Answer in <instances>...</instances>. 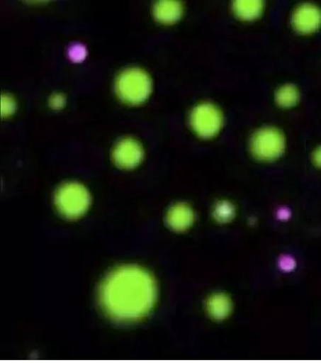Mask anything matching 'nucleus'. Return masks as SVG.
<instances>
[{"mask_svg": "<svg viewBox=\"0 0 321 363\" xmlns=\"http://www.w3.org/2000/svg\"><path fill=\"white\" fill-rule=\"evenodd\" d=\"M314 164L321 169V146L317 147L312 154Z\"/></svg>", "mask_w": 321, "mask_h": 363, "instance_id": "obj_17", "label": "nucleus"}, {"mask_svg": "<svg viewBox=\"0 0 321 363\" xmlns=\"http://www.w3.org/2000/svg\"><path fill=\"white\" fill-rule=\"evenodd\" d=\"M152 91V82L147 72L137 67L120 72L116 82V92L120 101L130 106L146 102Z\"/></svg>", "mask_w": 321, "mask_h": 363, "instance_id": "obj_2", "label": "nucleus"}, {"mask_svg": "<svg viewBox=\"0 0 321 363\" xmlns=\"http://www.w3.org/2000/svg\"><path fill=\"white\" fill-rule=\"evenodd\" d=\"M184 13L183 4L173 0L157 2L153 9L155 20L163 25H173L179 21Z\"/></svg>", "mask_w": 321, "mask_h": 363, "instance_id": "obj_9", "label": "nucleus"}, {"mask_svg": "<svg viewBox=\"0 0 321 363\" xmlns=\"http://www.w3.org/2000/svg\"><path fill=\"white\" fill-rule=\"evenodd\" d=\"M16 110V102L9 95H3L1 97V116L3 118L11 116Z\"/></svg>", "mask_w": 321, "mask_h": 363, "instance_id": "obj_15", "label": "nucleus"}, {"mask_svg": "<svg viewBox=\"0 0 321 363\" xmlns=\"http://www.w3.org/2000/svg\"><path fill=\"white\" fill-rule=\"evenodd\" d=\"M188 121L195 135L208 140L215 138L221 132L224 117L217 105L203 102L192 108Z\"/></svg>", "mask_w": 321, "mask_h": 363, "instance_id": "obj_4", "label": "nucleus"}, {"mask_svg": "<svg viewBox=\"0 0 321 363\" xmlns=\"http://www.w3.org/2000/svg\"><path fill=\"white\" fill-rule=\"evenodd\" d=\"M264 8V3L259 0H239L232 5L235 15L238 19L245 22L257 20L261 16Z\"/></svg>", "mask_w": 321, "mask_h": 363, "instance_id": "obj_10", "label": "nucleus"}, {"mask_svg": "<svg viewBox=\"0 0 321 363\" xmlns=\"http://www.w3.org/2000/svg\"><path fill=\"white\" fill-rule=\"evenodd\" d=\"M195 216L192 208L185 203L171 206L167 215V223L174 231L183 232L191 227Z\"/></svg>", "mask_w": 321, "mask_h": 363, "instance_id": "obj_8", "label": "nucleus"}, {"mask_svg": "<svg viewBox=\"0 0 321 363\" xmlns=\"http://www.w3.org/2000/svg\"><path fill=\"white\" fill-rule=\"evenodd\" d=\"M292 25L300 34L315 33L321 27V9L310 4L299 6L293 13Z\"/></svg>", "mask_w": 321, "mask_h": 363, "instance_id": "obj_7", "label": "nucleus"}, {"mask_svg": "<svg viewBox=\"0 0 321 363\" xmlns=\"http://www.w3.org/2000/svg\"><path fill=\"white\" fill-rule=\"evenodd\" d=\"M286 148V139L274 127H263L257 130L249 141L253 156L262 162H272L279 158Z\"/></svg>", "mask_w": 321, "mask_h": 363, "instance_id": "obj_5", "label": "nucleus"}, {"mask_svg": "<svg viewBox=\"0 0 321 363\" xmlns=\"http://www.w3.org/2000/svg\"><path fill=\"white\" fill-rule=\"evenodd\" d=\"M145 157V150L137 140L125 138L118 141L113 151L115 164L120 169L131 170L137 168Z\"/></svg>", "mask_w": 321, "mask_h": 363, "instance_id": "obj_6", "label": "nucleus"}, {"mask_svg": "<svg viewBox=\"0 0 321 363\" xmlns=\"http://www.w3.org/2000/svg\"><path fill=\"white\" fill-rule=\"evenodd\" d=\"M55 207L61 216L67 220H78L83 216L91 204L90 191L78 182H67L56 191Z\"/></svg>", "mask_w": 321, "mask_h": 363, "instance_id": "obj_3", "label": "nucleus"}, {"mask_svg": "<svg viewBox=\"0 0 321 363\" xmlns=\"http://www.w3.org/2000/svg\"><path fill=\"white\" fill-rule=\"evenodd\" d=\"M276 101L282 108L295 106L300 99L298 88L293 84H285L281 86L276 93Z\"/></svg>", "mask_w": 321, "mask_h": 363, "instance_id": "obj_12", "label": "nucleus"}, {"mask_svg": "<svg viewBox=\"0 0 321 363\" xmlns=\"http://www.w3.org/2000/svg\"><path fill=\"white\" fill-rule=\"evenodd\" d=\"M214 219L220 223H227L233 219L235 209L233 205L227 201L218 203L213 208Z\"/></svg>", "mask_w": 321, "mask_h": 363, "instance_id": "obj_13", "label": "nucleus"}, {"mask_svg": "<svg viewBox=\"0 0 321 363\" xmlns=\"http://www.w3.org/2000/svg\"><path fill=\"white\" fill-rule=\"evenodd\" d=\"M206 307L211 318L220 320L226 318L230 314L232 303L227 296L216 294L208 299Z\"/></svg>", "mask_w": 321, "mask_h": 363, "instance_id": "obj_11", "label": "nucleus"}, {"mask_svg": "<svg viewBox=\"0 0 321 363\" xmlns=\"http://www.w3.org/2000/svg\"><path fill=\"white\" fill-rule=\"evenodd\" d=\"M49 104L53 110L60 111L65 106L66 99L62 94H55L50 97Z\"/></svg>", "mask_w": 321, "mask_h": 363, "instance_id": "obj_16", "label": "nucleus"}, {"mask_svg": "<svg viewBox=\"0 0 321 363\" xmlns=\"http://www.w3.org/2000/svg\"><path fill=\"white\" fill-rule=\"evenodd\" d=\"M157 296L154 278L148 271L135 265L121 266L111 272L98 290V301L104 313L121 323L146 317Z\"/></svg>", "mask_w": 321, "mask_h": 363, "instance_id": "obj_1", "label": "nucleus"}, {"mask_svg": "<svg viewBox=\"0 0 321 363\" xmlns=\"http://www.w3.org/2000/svg\"><path fill=\"white\" fill-rule=\"evenodd\" d=\"M86 48L80 44H74L68 50V56L71 60L76 63L82 62L86 57Z\"/></svg>", "mask_w": 321, "mask_h": 363, "instance_id": "obj_14", "label": "nucleus"}]
</instances>
